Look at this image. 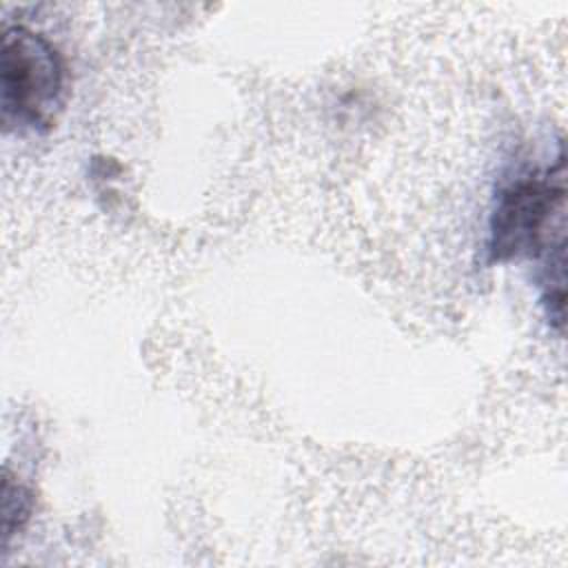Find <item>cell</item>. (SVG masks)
I'll use <instances>...</instances> for the list:
<instances>
[{"label": "cell", "instance_id": "cell-2", "mask_svg": "<svg viewBox=\"0 0 568 568\" xmlns=\"http://www.w3.org/2000/svg\"><path fill=\"white\" fill-rule=\"evenodd\" d=\"M64 67L55 47L27 27H7L0 51L4 129L49 126L62 104Z\"/></svg>", "mask_w": 568, "mask_h": 568}, {"label": "cell", "instance_id": "cell-1", "mask_svg": "<svg viewBox=\"0 0 568 568\" xmlns=\"http://www.w3.org/2000/svg\"><path fill=\"white\" fill-rule=\"evenodd\" d=\"M564 158L546 173L517 180L501 191L490 217L488 257L506 262L564 251L566 182Z\"/></svg>", "mask_w": 568, "mask_h": 568}, {"label": "cell", "instance_id": "cell-3", "mask_svg": "<svg viewBox=\"0 0 568 568\" xmlns=\"http://www.w3.org/2000/svg\"><path fill=\"white\" fill-rule=\"evenodd\" d=\"M31 515V495L24 486L13 484L11 477H4L2 486V530L4 539H9L16 530L24 526Z\"/></svg>", "mask_w": 568, "mask_h": 568}]
</instances>
